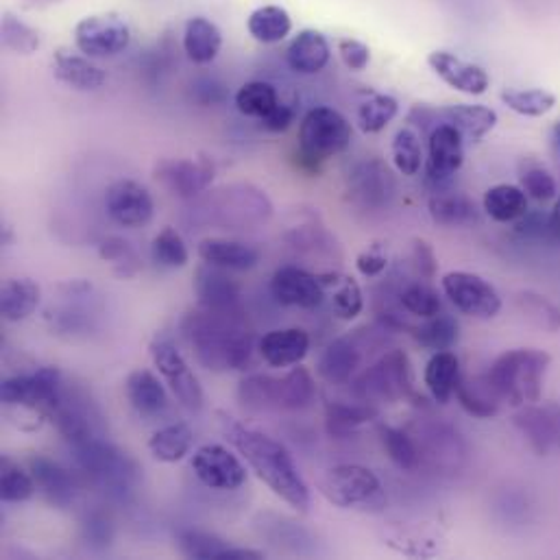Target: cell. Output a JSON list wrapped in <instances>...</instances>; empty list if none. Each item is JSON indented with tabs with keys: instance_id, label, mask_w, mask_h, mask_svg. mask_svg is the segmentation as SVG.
I'll use <instances>...</instances> for the list:
<instances>
[{
	"instance_id": "1",
	"label": "cell",
	"mask_w": 560,
	"mask_h": 560,
	"mask_svg": "<svg viewBox=\"0 0 560 560\" xmlns=\"http://www.w3.org/2000/svg\"><path fill=\"white\" fill-rule=\"evenodd\" d=\"M219 417H221V428L225 439L243 454V458L258 474V478L290 509L299 513H307L310 489L290 452L269 434L249 430L238 421H234L232 417H228L225 412H219Z\"/></svg>"
},
{
	"instance_id": "2",
	"label": "cell",
	"mask_w": 560,
	"mask_h": 560,
	"mask_svg": "<svg viewBox=\"0 0 560 560\" xmlns=\"http://www.w3.org/2000/svg\"><path fill=\"white\" fill-rule=\"evenodd\" d=\"M182 331L206 369L243 371L252 364L254 336L238 323L236 314L203 307L182 320Z\"/></svg>"
},
{
	"instance_id": "3",
	"label": "cell",
	"mask_w": 560,
	"mask_h": 560,
	"mask_svg": "<svg viewBox=\"0 0 560 560\" xmlns=\"http://www.w3.org/2000/svg\"><path fill=\"white\" fill-rule=\"evenodd\" d=\"M550 364L552 358L544 349H511L491 364L487 377L504 404L522 408L541 401Z\"/></svg>"
},
{
	"instance_id": "4",
	"label": "cell",
	"mask_w": 560,
	"mask_h": 560,
	"mask_svg": "<svg viewBox=\"0 0 560 560\" xmlns=\"http://www.w3.org/2000/svg\"><path fill=\"white\" fill-rule=\"evenodd\" d=\"M241 401L249 408L303 410L316 397V382L303 366H294L283 377L254 375L241 384Z\"/></svg>"
},
{
	"instance_id": "5",
	"label": "cell",
	"mask_w": 560,
	"mask_h": 560,
	"mask_svg": "<svg viewBox=\"0 0 560 560\" xmlns=\"http://www.w3.org/2000/svg\"><path fill=\"white\" fill-rule=\"evenodd\" d=\"M351 122L334 107L310 109L299 127V153L318 168L320 162L336 158L351 144Z\"/></svg>"
},
{
	"instance_id": "6",
	"label": "cell",
	"mask_w": 560,
	"mask_h": 560,
	"mask_svg": "<svg viewBox=\"0 0 560 560\" xmlns=\"http://www.w3.org/2000/svg\"><path fill=\"white\" fill-rule=\"evenodd\" d=\"M320 495L336 509H382L386 498L380 478L362 465L331 467L318 480Z\"/></svg>"
},
{
	"instance_id": "7",
	"label": "cell",
	"mask_w": 560,
	"mask_h": 560,
	"mask_svg": "<svg viewBox=\"0 0 560 560\" xmlns=\"http://www.w3.org/2000/svg\"><path fill=\"white\" fill-rule=\"evenodd\" d=\"M63 382L57 366H42L28 375H13L0 384V399L9 408H20L37 419H50L61 399Z\"/></svg>"
},
{
	"instance_id": "8",
	"label": "cell",
	"mask_w": 560,
	"mask_h": 560,
	"mask_svg": "<svg viewBox=\"0 0 560 560\" xmlns=\"http://www.w3.org/2000/svg\"><path fill=\"white\" fill-rule=\"evenodd\" d=\"M149 351H151L153 364L162 373L164 382L168 384V388L173 390L177 401L184 408H188L190 412H199L206 401L203 388H201L197 375L192 373V369L188 366L186 358L182 355V351L175 347V342L164 336H158L149 345Z\"/></svg>"
},
{
	"instance_id": "9",
	"label": "cell",
	"mask_w": 560,
	"mask_h": 560,
	"mask_svg": "<svg viewBox=\"0 0 560 560\" xmlns=\"http://www.w3.org/2000/svg\"><path fill=\"white\" fill-rule=\"evenodd\" d=\"M273 217V203L269 197L249 184L225 186L217 197L214 221L223 230H241L267 223Z\"/></svg>"
},
{
	"instance_id": "10",
	"label": "cell",
	"mask_w": 560,
	"mask_h": 560,
	"mask_svg": "<svg viewBox=\"0 0 560 560\" xmlns=\"http://www.w3.org/2000/svg\"><path fill=\"white\" fill-rule=\"evenodd\" d=\"M443 292L458 312L471 318H495L502 310V296L489 281L476 273L452 271L443 280Z\"/></svg>"
},
{
	"instance_id": "11",
	"label": "cell",
	"mask_w": 560,
	"mask_h": 560,
	"mask_svg": "<svg viewBox=\"0 0 560 560\" xmlns=\"http://www.w3.org/2000/svg\"><path fill=\"white\" fill-rule=\"evenodd\" d=\"M131 42V31L114 13H96L77 22L74 44L85 57H114Z\"/></svg>"
},
{
	"instance_id": "12",
	"label": "cell",
	"mask_w": 560,
	"mask_h": 560,
	"mask_svg": "<svg viewBox=\"0 0 560 560\" xmlns=\"http://www.w3.org/2000/svg\"><path fill=\"white\" fill-rule=\"evenodd\" d=\"M412 371L410 360L401 349L388 351L380 362L366 369L358 380V390L369 399L397 401L410 393Z\"/></svg>"
},
{
	"instance_id": "13",
	"label": "cell",
	"mask_w": 560,
	"mask_h": 560,
	"mask_svg": "<svg viewBox=\"0 0 560 560\" xmlns=\"http://www.w3.org/2000/svg\"><path fill=\"white\" fill-rule=\"evenodd\" d=\"M74 447V456L79 460V465L103 487H112L116 491H127L131 476H133V467L129 463V458L118 452L116 447H112L109 443L92 436Z\"/></svg>"
},
{
	"instance_id": "14",
	"label": "cell",
	"mask_w": 560,
	"mask_h": 560,
	"mask_svg": "<svg viewBox=\"0 0 560 560\" xmlns=\"http://www.w3.org/2000/svg\"><path fill=\"white\" fill-rule=\"evenodd\" d=\"M195 476L214 491H238L247 482V467L228 447L210 443L192 456Z\"/></svg>"
},
{
	"instance_id": "15",
	"label": "cell",
	"mask_w": 560,
	"mask_h": 560,
	"mask_svg": "<svg viewBox=\"0 0 560 560\" xmlns=\"http://www.w3.org/2000/svg\"><path fill=\"white\" fill-rule=\"evenodd\" d=\"M105 210L116 225L138 230L151 223L155 203L151 192L142 184L131 179H120L107 188Z\"/></svg>"
},
{
	"instance_id": "16",
	"label": "cell",
	"mask_w": 560,
	"mask_h": 560,
	"mask_svg": "<svg viewBox=\"0 0 560 560\" xmlns=\"http://www.w3.org/2000/svg\"><path fill=\"white\" fill-rule=\"evenodd\" d=\"M515 425L539 456L560 454V406L528 404L515 415Z\"/></svg>"
},
{
	"instance_id": "17",
	"label": "cell",
	"mask_w": 560,
	"mask_h": 560,
	"mask_svg": "<svg viewBox=\"0 0 560 560\" xmlns=\"http://www.w3.org/2000/svg\"><path fill=\"white\" fill-rule=\"evenodd\" d=\"M155 179L173 195L182 199H192L212 186L214 164L208 158L162 160L155 166Z\"/></svg>"
},
{
	"instance_id": "18",
	"label": "cell",
	"mask_w": 560,
	"mask_h": 560,
	"mask_svg": "<svg viewBox=\"0 0 560 560\" xmlns=\"http://www.w3.org/2000/svg\"><path fill=\"white\" fill-rule=\"evenodd\" d=\"M428 66L434 70V74L445 81L456 92L480 96L489 90L491 79L487 70L478 63H471L450 50H434L428 55Z\"/></svg>"
},
{
	"instance_id": "19",
	"label": "cell",
	"mask_w": 560,
	"mask_h": 560,
	"mask_svg": "<svg viewBox=\"0 0 560 560\" xmlns=\"http://www.w3.org/2000/svg\"><path fill=\"white\" fill-rule=\"evenodd\" d=\"M465 164V138L450 125H436L428 138L430 182L452 179Z\"/></svg>"
},
{
	"instance_id": "20",
	"label": "cell",
	"mask_w": 560,
	"mask_h": 560,
	"mask_svg": "<svg viewBox=\"0 0 560 560\" xmlns=\"http://www.w3.org/2000/svg\"><path fill=\"white\" fill-rule=\"evenodd\" d=\"M192 288L201 307L236 314L241 303V283L230 276V271L203 262L195 273Z\"/></svg>"
},
{
	"instance_id": "21",
	"label": "cell",
	"mask_w": 560,
	"mask_h": 560,
	"mask_svg": "<svg viewBox=\"0 0 560 560\" xmlns=\"http://www.w3.org/2000/svg\"><path fill=\"white\" fill-rule=\"evenodd\" d=\"M276 301L288 307L314 310L325 301V288L318 276H312L299 267H281L271 280Z\"/></svg>"
},
{
	"instance_id": "22",
	"label": "cell",
	"mask_w": 560,
	"mask_h": 560,
	"mask_svg": "<svg viewBox=\"0 0 560 560\" xmlns=\"http://www.w3.org/2000/svg\"><path fill=\"white\" fill-rule=\"evenodd\" d=\"M450 125L454 127L465 142L476 144L498 125V112L487 105H450L434 109V127Z\"/></svg>"
},
{
	"instance_id": "23",
	"label": "cell",
	"mask_w": 560,
	"mask_h": 560,
	"mask_svg": "<svg viewBox=\"0 0 560 560\" xmlns=\"http://www.w3.org/2000/svg\"><path fill=\"white\" fill-rule=\"evenodd\" d=\"M258 351L262 360L276 369L294 366L303 362L310 351V334L301 327L273 329L260 338Z\"/></svg>"
},
{
	"instance_id": "24",
	"label": "cell",
	"mask_w": 560,
	"mask_h": 560,
	"mask_svg": "<svg viewBox=\"0 0 560 560\" xmlns=\"http://www.w3.org/2000/svg\"><path fill=\"white\" fill-rule=\"evenodd\" d=\"M329 59L331 46L316 28H303L285 48V63L296 74H318Z\"/></svg>"
},
{
	"instance_id": "25",
	"label": "cell",
	"mask_w": 560,
	"mask_h": 560,
	"mask_svg": "<svg viewBox=\"0 0 560 560\" xmlns=\"http://www.w3.org/2000/svg\"><path fill=\"white\" fill-rule=\"evenodd\" d=\"M28 471L35 480L37 491L57 509H66L77 498V487L72 476L46 456H35L28 460Z\"/></svg>"
},
{
	"instance_id": "26",
	"label": "cell",
	"mask_w": 560,
	"mask_h": 560,
	"mask_svg": "<svg viewBox=\"0 0 560 560\" xmlns=\"http://www.w3.org/2000/svg\"><path fill=\"white\" fill-rule=\"evenodd\" d=\"M52 74L63 85L79 90V92H92L105 85L107 74L103 68L90 61L85 55H72L68 50H57L52 59Z\"/></svg>"
},
{
	"instance_id": "27",
	"label": "cell",
	"mask_w": 560,
	"mask_h": 560,
	"mask_svg": "<svg viewBox=\"0 0 560 560\" xmlns=\"http://www.w3.org/2000/svg\"><path fill=\"white\" fill-rule=\"evenodd\" d=\"M125 395L142 417H158L166 410L168 397L164 384L147 369H136L125 380Z\"/></svg>"
},
{
	"instance_id": "28",
	"label": "cell",
	"mask_w": 560,
	"mask_h": 560,
	"mask_svg": "<svg viewBox=\"0 0 560 560\" xmlns=\"http://www.w3.org/2000/svg\"><path fill=\"white\" fill-rule=\"evenodd\" d=\"M199 256L203 262L225 271H249L258 267L260 252L236 241L206 238L199 243Z\"/></svg>"
},
{
	"instance_id": "29",
	"label": "cell",
	"mask_w": 560,
	"mask_h": 560,
	"mask_svg": "<svg viewBox=\"0 0 560 560\" xmlns=\"http://www.w3.org/2000/svg\"><path fill=\"white\" fill-rule=\"evenodd\" d=\"M221 46H223V33L212 20L197 15L186 22L184 50L195 63L199 66L212 63L221 52Z\"/></svg>"
},
{
	"instance_id": "30",
	"label": "cell",
	"mask_w": 560,
	"mask_h": 560,
	"mask_svg": "<svg viewBox=\"0 0 560 560\" xmlns=\"http://www.w3.org/2000/svg\"><path fill=\"white\" fill-rule=\"evenodd\" d=\"M423 382H425L430 395L434 397V401L445 406L454 397L456 386L460 382L458 355L454 351H436L425 364Z\"/></svg>"
},
{
	"instance_id": "31",
	"label": "cell",
	"mask_w": 560,
	"mask_h": 560,
	"mask_svg": "<svg viewBox=\"0 0 560 560\" xmlns=\"http://www.w3.org/2000/svg\"><path fill=\"white\" fill-rule=\"evenodd\" d=\"M42 299L39 285L28 278L7 280L0 288V314L9 323H20L28 318Z\"/></svg>"
},
{
	"instance_id": "32",
	"label": "cell",
	"mask_w": 560,
	"mask_h": 560,
	"mask_svg": "<svg viewBox=\"0 0 560 560\" xmlns=\"http://www.w3.org/2000/svg\"><path fill=\"white\" fill-rule=\"evenodd\" d=\"M360 366V351L349 338H338L325 347L318 360V373L329 384H347Z\"/></svg>"
},
{
	"instance_id": "33",
	"label": "cell",
	"mask_w": 560,
	"mask_h": 560,
	"mask_svg": "<svg viewBox=\"0 0 560 560\" xmlns=\"http://www.w3.org/2000/svg\"><path fill=\"white\" fill-rule=\"evenodd\" d=\"M485 212L498 223H517L528 214V195L522 186L498 184L485 195Z\"/></svg>"
},
{
	"instance_id": "34",
	"label": "cell",
	"mask_w": 560,
	"mask_h": 560,
	"mask_svg": "<svg viewBox=\"0 0 560 560\" xmlns=\"http://www.w3.org/2000/svg\"><path fill=\"white\" fill-rule=\"evenodd\" d=\"M456 399L458 404L478 419H491L500 412L502 399L493 390L489 377H460L456 386Z\"/></svg>"
},
{
	"instance_id": "35",
	"label": "cell",
	"mask_w": 560,
	"mask_h": 560,
	"mask_svg": "<svg viewBox=\"0 0 560 560\" xmlns=\"http://www.w3.org/2000/svg\"><path fill=\"white\" fill-rule=\"evenodd\" d=\"M195 445V432L188 423H171L166 428H160L149 439V452L160 463H179L184 460Z\"/></svg>"
},
{
	"instance_id": "36",
	"label": "cell",
	"mask_w": 560,
	"mask_h": 560,
	"mask_svg": "<svg viewBox=\"0 0 560 560\" xmlns=\"http://www.w3.org/2000/svg\"><path fill=\"white\" fill-rule=\"evenodd\" d=\"M353 179V195L362 199L366 206H380L386 201V197L393 195L395 182L390 177V171L380 162H366L358 166L351 175Z\"/></svg>"
},
{
	"instance_id": "37",
	"label": "cell",
	"mask_w": 560,
	"mask_h": 560,
	"mask_svg": "<svg viewBox=\"0 0 560 560\" xmlns=\"http://www.w3.org/2000/svg\"><path fill=\"white\" fill-rule=\"evenodd\" d=\"M428 210L432 221L445 228H467L478 221L476 203L458 192H443L432 197Z\"/></svg>"
},
{
	"instance_id": "38",
	"label": "cell",
	"mask_w": 560,
	"mask_h": 560,
	"mask_svg": "<svg viewBox=\"0 0 560 560\" xmlns=\"http://www.w3.org/2000/svg\"><path fill=\"white\" fill-rule=\"evenodd\" d=\"M318 280L325 288V294L331 296V307L340 318L351 320L362 312L364 307L362 288L353 278L340 276V273H327V276H318Z\"/></svg>"
},
{
	"instance_id": "39",
	"label": "cell",
	"mask_w": 560,
	"mask_h": 560,
	"mask_svg": "<svg viewBox=\"0 0 560 560\" xmlns=\"http://www.w3.org/2000/svg\"><path fill=\"white\" fill-rule=\"evenodd\" d=\"M247 31L262 44H278L292 31V18L280 4H265L247 18Z\"/></svg>"
},
{
	"instance_id": "40",
	"label": "cell",
	"mask_w": 560,
	"mask_h": 560,
	"mask_svg": "<svg viewBox=\"0 0 560 560\" xmlns=\"http://www.w3.org/2000/svg\"><path fill=\"white\" fill-rule=\"evenodd\" d=\"M390 155H393V164L395 168L404 175V177H415L421 173L423 168V147H421V138L417 133V129L412 127H401L390 144Z\"/></svg>"
},
{
	"instance_id": "41",
	"label": "cell",
	"mask_w": 560,
	"mask_h": 560,
	"mask_svg": "<svg viewBox=\"0 0 560 560\" xmlns=\"http://www.w3.org/2000/svg\"><path fill=\"white\" fill-rule=\"evenodd\" d=\"M236 107L241 114L249 116V118H267L278 105H280V96L276 85L267 83V81H252L245 83L238 92H236Z\"/></svg>"
},
{
	"instance_id": "42",
	"label": "cell",
	"mask_w": 560,
	"mask_h": 560,
	"mask_svg": "<svg viewBox=\"0 0 560 560\" xmlns=\"http://www.w3.org/2000/svg\"><path fill=\"white\" fill-rule=\"evenodd\" d=\"M460 336V327L454 316L450 314H436L432 318H425L421 327H417V340L421 347L430 351H450Z\"/></svg>"
},
{
	"instance_id": "43",
	"label": "cell",
	"mask_w": 560,
	"mask_h": 560,
	"mask_svg": "<svg viewBox=\"0 0 560 560\" xmlns=\"http://www.w3.org/2000/svg\"><path fill=\"white\" fill-rule=\"evenodd\" d=\"M37 491L31 471H24L11 458L0 460V500L7 504H20L33 498Z\"/></svg>"
},
{
	"instance_id": "44",
	"label": "cell",
	"mask_w": 560,
	"mask_h": 560,
	"mask_svg": "<svg viewBox=\"0 0 560 560\" xmlns=\"http://www.w3.org/2000/svg\"><path fill=\"white\" fill-rule=\"evenodd\" d=\"M502 103L513 109L520 116L539 118L555 109L557 96L544 88H530V90H504Z\"/></svg>"
},
{
	"instance_id": "45",
	"label": "cell",
	"mask_w": 560,
	"mask_h": 560,
	"mask_svg": "<svg viewBox=\"0 0 560 560\" xmlns=\"http://www.w3.org/2000/svg\"><path fill=\"white\" fill-rule=\"evenodd\" d=\"M399 114V103L388 94H373L358 109V125L362 133L384 131Z\"/></svg>"
},
{
	"instance_id": "46",
	"label": "cell",
	"mask_w": 560,
	"mask_h": 560,
	"mask_svg": "<svg viewBox=\"0 0 560 560\" xmlns=\"http://www.w3.org/2000/svg\"><path fill=\"white\" fill-rule=\"evenodd\" d=\"M153 260L164 269H184L190 262V252L175 228H164L151 245Z\"/></svg>"
},
{
	"instance_id": "47",
	"label": "cell",
	"mask_w": 560,
	"mask_h": 560,
	"mask_svg": "<svg viewBox=\"0 0 560 560\" xmlns=\"http://www.w3.org/2000/svg\"><path fill=\"white\" fill-rule=\"evenodd\" d=\"M380 439H382V447L388 454V458L393 460L395 467H399L401 471H412L419 465V450L415 445V441L399 428H382L380 430Z\"/></svg>"
},
{
	"instance_id": "48",
	"label": "cell",
	"mask_w": 560,
	"mask_h": 560,
	"mask_svg": "<svg viewBox=\"0 0 560 560\" xmlns=\"http://www.w3.org/2000/svg\"><path fill=\"white\" fill-rule=\"evenodd\" d=\"M175 541L184 557L197 560H219V557L230 548L228 541L201 530H182L177 533Z\"/></svg>"
},
{
	"instance_id": "49",
	"label": "cell",
	"mask_w": 560,
	"mask_h": 560,
	"mask_svg": "<svg viewBox=\"0 0 560 560\" xmlns=\"http://www.w3.org/2000/svg\"><path fill=\"white\" fill-rule=\"evenodd\" d=\"M517 305L533 325H537L546 331H557L559 329L560 307L555 305L546 294L526 290L517 296Z\"/></svg>"
},
{
	"instance_id": "50",
	"label": "cell",
	"mask_w": 560,
	"mask_h": 560,
	"mask_svg": "<svg viewBox=\"0 0 560 560\" xmlns=\"http://www.w3.org/2000/svg\"><path fill=\"white\" fill-rule=\"evenodd\" d=\"M2 46L18 55H31L39 48V33L7 11L2 15Z\"/></svg>"
},
{
	"instance_id": "51",
	"label": "cell",
	"mask_w": 560,
	"mask_h": 560,
	"mask_svg": "<svg viewBox=\"0 0 560 560\" xmlns=\"http://www.w3.org/2000/svg\"><path fill=\"white\" fill-rule=\"evenodd\" d=\"M401 305L419 316V318H432L436 314H441L443 301L439 296V292L430 285V283H412L401 292Z\"/></svg>"
},
{
	"instance_id": "52",
	"label": "cell",
	"mask_w": 560,
	"mask_h": 560,
	"mask_svg": "<svg viewBox=\"0 0 560 560\" xmlns=\"http://www.w3.org/2000/svg\"><path fill=\"white\" fill-rule=\"evenodd\" d=\"M375 410L366 406H347V404H329L327 406V428L331 434H347L358 425L371 421Z\"/></svg>"
},
{
	"instance_id": "53",
	"label": "cell",
	"mask_w": 560,
	"mask_h": 560,
	"mask_svg": "<svg viewBox=\"0 0 560 560\" xmlns=\"http://www.w3.org/2000/svg\"><path fill=\"white\" fill-rule=\"evenodd\" d=\"M522 188L528 195V199H535L539 203H548L555 201L559 197V182L555 179V175L541 166L528 168L522 175Z\"/></svg>"
},
{
	"instance_id": "54",
	"label": "cell",
	"mask_w": 560,
	"mask_h": 560,
	"mask_svg": "<svg viewBox=\"0 0 560 560\" xmlns=\"http://www.w3.org/2000/svg\"><path fill=\"white\" fill-rule=\"evenodd\" d=\"M336 46H338L340 59L345 61V66H347L349 70L362 72V70H366V66L371 63V48H369L364 42H360V39H355V37H340V39L336 42Z\"/></svg>"
},
{
	"instance_id": "55",
	"label": "cell",
	"mask_w": 560,
	"mask_h": 560,
	"mask_svg": "<svg viewBox=\"0 0 560 560\" xmlns=\"http://www.w3.org/2000/svg\"><path fill=\"white\" fill-rule=\"evenodd\" d=\"M355 269L360 271V276L364 278H377L388 269V258L380 247L366 249L355 258Z\"/></svg>"
},
{
	"instance_id": "56",
	"label": "cell",
	"mask_w": 560,
	"mask_h": 560,
	"mask_svg": "<svg viewBox=\"0 0 560 560\" xmlns=\"http://www.w3.org/2000/svg\"><path fill=\"white\" fill-rule=\"evenodd\" d=\"M98 254L103 260L114 262V265H127V262H136V254L131 249V245L122 238H107L101 243Z\"/></svg>"
},
{
	"instance_id": "57",
	"label": "cell",
	"mask_w": 560,
	"mask_h": 560,
	"mask_svg": "<svg viewBox=\"0 0 560 560\" xmlns=\"http://www.w3.org/2000/svg\"><path fill=\"white\" fill-rule=\"evenodd\" d=\"M412 260H415V269L419 276L423 278H434L436 273V258L432 247L425 241H415L412 245Z\"/></svg>"
},
{
	"instance_id": "58",
	"label": "cell",
	"mask_w": 560,
	"mask_h": 560,
	"mask_svg": "<svg viewBox=\"0 0 560 560\" xmlns=\"http://www.w3.org/2000/svg\"><path fill=\"white\" fill-rule=\"evenodd\" d=\"M294 118H296V112L290 105L280 103L267 118H262V127L271 133H281L294 122Z\"/></svg>"
},
{
	"instance_id": "59",
	"label": "cell",
	"mask_w": 560,
	"mask_h": 560,
	"mask_svg": "<svg viewBox=\"0 0 560 560\" xmlns=\"http://www.w3.org/2000/svg\"><path fill=\"white\" fill-rule=\"evenodd\" d=\"M85 528H88V539H90L92 546H94V544H101L103 548L109 546L112 530H109V522H107L105 517H98V515L90 517V520L85 522Z\"/></svg>"
},
{
	"instance_id": "60",
	"label": "cell",
	"mask_w": 560,
	"mask_h": 560,
	"mask_svg": "<svg viewBox=\"0 0 560 560\" xmlns=\"http://www.w3.org/2000/svg\"><path fill=\"white\" fill-rule=\"evenodd\" d=\"M267 559L265 552H258V550H252V548H234L230 546L219 560H262Z\"/></svg>"
},
{
	"instance_id": "61",
	"label": "cell",
	"mask_w": 560,
	"mask_h": 560,
	"mask_svg": "<svg viewBox=\"0 0 560 560\" xmlns=\"http://www.w3.org/2000/svg\"><path fill=\"white\" fill-rule=\"evenodd\" d=\"M550 223H552V236L560 238V199L557 201L555 212L550 214Z\"/></svg>"
},
{
	"instance_id": "62",
	"label": "cell",
	"mask_w": 560,
	"mask_h": 560,
	"mask_svg": "<svg viewBox=\"0 0 560 560\" xmlns=\"http://www.w3.org/2000/svg\"><path fill=\"white\" fill-rule=\"evenodd\" d=\"M550 140H552V151H555V155L560 160V120L552 127Z\"/></svg>"
},
{
	"instance_id": "63",
	"label": "cell",
	"mask_w": 560,
	"mask_h": 560,
	"mask_svg": "<svg viewBox=\"0 0 560 560\" xmlns=\"http://www.w3.org/2000/svg\"><path fill=\"white\" fill-rule=\"evenodd\" d=\"M26 4L31 7H48V4H55V2H61V0H24Z\"/></svg>"
}]
</instances>
